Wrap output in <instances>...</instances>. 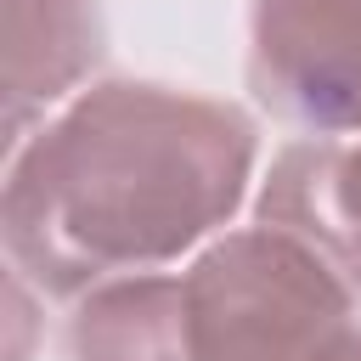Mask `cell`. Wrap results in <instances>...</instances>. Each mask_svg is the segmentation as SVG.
<instances>
[{
	"instance_id": "1",
	"label": "cell",
	"mask_w": 361,
	"mask_h": 361,
	"mask_svg": "<svg viewBox=\"0 0 361 361\" xmlns=\"http://www.w3.org/2000/svg\"><path fill=\"white\" fill-rule=\"evenodd\" d=\"M259 169V124L220 96L102 79L6 152L0 243L45 299L164 271L231 226Z\"/></svg>"
},
{
	"instance_id": "2",
	"label": "cell",
	"mask_w": 361,
	"mask_h": 361,
	"mask_svg": "<svg viewBox=\"0 0 361 361\" xmlns=\"http://www.w3.org/2000/svg\"><path fill=\"white\" fill-rule=\"evenodd\" d=\"M192 361H310L361 293L293 231L237 226L180 271Z\"/></svg>"
},
{
	"instance_id": "3",
	"label": "cell",
	"mask_w": 361,
	"mask_h": 361,
	"mask_svg": "<svg viewBox=\"0 0 361 361\" xmlns=\"http://www.w3.org/2000/svg\"><path fill=\"white\" fill-rule=\"evenodd\" d=\"M248 90L299 135H355L361 0H248Z\"/></svg>"
},
{
	"instance_id": "4",
	"label": "cell",
	"mask_w": 361,
	"mask_h": 361,
	"mask_svg": "<svg viewBox=\"0 0 361 361\" xmlns=\"http://www.w3.org/2000/svg\"><path fill=\"white\" fill-rule=\"evenodd\" d=\"M254 214L305 237L355 293H361V130L355 135H299L276 147Z\"/></svg>"
},
{
	"instance_id": "5",
	"label": "cell",
	"mask_w": 361,
	"mask_h": 361,
	"mask_svg": "<svg viewBox=\"0 0 361 361\" xmlns=\"http://www.w3.org/2000/svg\"><path fill=\"white\" fill-rule=\"evenodd\" d=\"M102 39L107 28L96 0H6V152L85 90Z\"/></svg>"
},
{
	"instance_id": "6",
	"label": "cell",
	"mask_w": 361,
	"mask_h": 361,
	"mask_svg": "<svg viewBox=\"0 0 361 361\" xmlns=\"http://www.w3.org/2000/svg\"><path fill=\"white\" fill-rule=\"evenodd\" d=\"M56 361H192L180 271H124L73 293Z\"/></svg>"
},
{
	"instance_id": "7",
	"label": "cell",
	"mask_w": 361,
	"mask_h": 361,
	"mask_svg": "<svg viewBox=\"0 0 361 361\" xmlns=\"http://www.w3.org/2000/svg\"><path fill=\"white\" fill-rule=\"evenodd\" d=\"M310 361H361V305L310 350Z\"/></svg>"
}]
</instances>
